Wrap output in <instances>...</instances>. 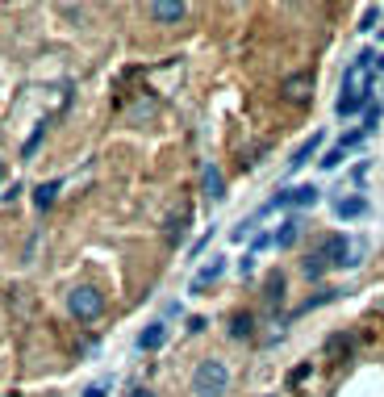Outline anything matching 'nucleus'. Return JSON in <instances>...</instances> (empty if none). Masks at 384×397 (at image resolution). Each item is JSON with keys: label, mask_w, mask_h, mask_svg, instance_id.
<instances>
[{"label": "nucleus", "mask_w": 384, "mask_h": 397, "mask_svg": "<svg viewBox=\"0 0 384 397\" xmlns=\"http://www.w3.org/2000/svg\"><path fill=\"white\" fill-rule=\"evenodd\" d=\"M230 389V368L222 360H201L192 372V393L196 397H222Z\"/></svg>", "instance_id": "nucleus-1"}, {"label": "nucleus", "mask_w": 384, "mask_h": 397, "mask_svg": "<svg viewBox=\"0 0 384 397\" xmlns=\"http://www.w3.org/2000/svg\"><path fill=\"white\" fill-rule=\"evenodd\" d=\"M67 310H71V318H80V322H96L100 310H104V297H100V288L80 284V288L67 293Z\"/></svg>", "instance_id": "nucleus-2"}, {"label": "nucleus", "mask_w": 384, "mask_h": 397, "mask_svg": "<svg viewBox=\"0 0 384 397\" xmlns=\"http://www.w3.org/2000/svg\"><path fill=\"white\" fill-rule=\"evenodd\" d=\"M372 71H376V51H359L355 63L347 67L343 76V92L355 96V92H372Z\"/></svg>", "instance_id": "nucleus-3"}, {"label": "nucleus", "mask_w": 384, "mask_h": 397, "mask_svg": "<svg viewBox=\"0 0 384 397\" xmlns=\"http://www.w3.org/2000/svg\"><path fill=\"white\" fill-rule=\"evenodd\" d=\"M326 268H347V260H351V242H347V234H326L321 242H317V251H313Z\"/></svg>", "instance_id": "nucleus-4"}, {"label": "nucleus", "mask_w": 384, "mask_h": 397, "mask_svg": "<svg viewBox=\"0 0 384 397\" xmlns=\"http://www.w3.org/2000/svg\"><path fill=\"white\" fill-rule=\"evenodd\" d=\"M280 92H284V101L305 105V101H309V92H313V76H309V71H297V76H289V80L280 84Z\"/></svg>", "instance_id": "nucleus-5"}, {"label": "nucleus", "mask_w": 384, "mask_h": 397, "mask_svg": "<svg viewBox=\"0 0 384 397\" xmlns=\"http://www.w3.org/2000/svg\"><path fill=\"white\" fill-rule=\"evenodd\" d=\"M150 17H155L159 25H176V21L188 17V5H180V0H155V5H150Z\"/></svg>", "instance_id": "nucleus-6"}, {"label": "nucleus", "mask_w": 384, "mask_h": 397, "mask_svg": "<svg viewBox=\"0 0 384 397\" xmlns=\"http://www.w3.org/2000/svg\"><path fill=\"white\" fill-rule=\"evenodd\" d=\"M222 272H226V260H217V256H213V260H209V264H205V268L192 276V284H188V288H192V293H205V288H209L217 276H222Z\"/></svg>", "instance_id": "nucleus-7"}, {"label": "nucleus", "mask_w": 384, "mask_h": 397, "mask_svg": "<svg viewBox=\"0 0 384 397\" xmlns=\"http://www.w3.org/2000/svg\"><path fill=\"white\" fill-rule=\"evenodd\" d=\"M201 188H205V196H209V201H222V196H226V180H222V172H217L213 163L201 172Z\"/></svg>", "instance_id": "nucleus-8"}, {"label": "nucleus", "mask_w": 384, "mask_h": 397, "mask_svg": "<svg viewBox=\"0 0 384 397\" xmlns=\"http://www.w3.org/2000/svg\"><path fill=\"white\" fill-rule=\"evenodd\" d=\"M284 196H289V205L293 209H309V205H317V188L313 184H297V188H284Z\"/></svg>", "instance_id": "nucleus-9"}, {"label": "nucleus", "mask_w": 384, "mask_h": 397, "mask_svg": "<svg viewBox=\"0 0 384 397\" xmlns=\"http://www.w3.org/2000/svg\"><path fill=\"white\" fill-rule=\"evenodd\" d=\"M317 146H321V134H313V138H305L297 151H293V159H289V172H301L313 155H317Z\"/></svg>", "instance_id": "nucleus-10"}, {"label": "nucleus", "mask_w": 384, "mask_h": 397, "mask_svg": "<svg viewBox=\"0 0 384 397\" xmlns=\"http://www.w3.org/2000/svg\"><path fill=\"white\" fill-rule=\"evenodd\" d=\"M372 105V92H355V96H339V105H335V113L339 117H351V113H359V109H368Z\"/></svg>", "instance_id": "nucleus-11"}, {"label": "nucleus", "mask_w": 384, "mask_h": 397, "mask_svg": "<svg viewBox=\"0 0 384 397\" xmlns=\"http://www.w3.org/2000/svg\"><path fill=\"white\" fill-rule=\"evenodd\" d=\"M163 343H168V326H163V322H150V326L138 334V347H142V352H159Z\"/></svg>", "instance_id": "nucleus-12"}, {"label": "nucleus", "mask_w": 384, "mask_h": 397, "mask_svg": "<svg viewBox=\"0 0 384 397\" xmlns=\"http://www.w3.org/2000/svg\"><path fill=\"white\" fill-rule=\"evenodd\" d=\"M59 192H63V180H46V184H38V188H34V205H38V209H50L54 201H59Z\"/></svg>", "instance_id": "nucleus-13"}, {"label": "nucleus", "mask_w": 384, "mask_h": 397, "mask_svg": "<svg viewBox=\"0 0 384 397\" xmlns=\"http://www.w3.org/2000/svg\"><path fill=\"white\" fill-rule=\"evenodd\" d=\"M335 214H339V218H363V214H368V201H363V196H343V201L335 205Z\"/></svg>", "instance_id": "nucleus-14"}, {"label": "nucleus", "mask_w": 384, "mask_h": 397, "mask_svg": "<svg viewBox=\"0 0 384 397\" xmlns=\"http://www.w3.org/2000/svg\"><path fill=\"white\" fill-rule=\"evenodd\" d=\"M297 238H301V222L289 218V222H280V230H276V238H271V242H276V247H293Z\"/></svg>", "instance_id": "nucleus-15"}, {"label": "nucleus", "mask_w": 384, "mask_h": 397, "mask_svg": "<svg viewBox=\"0 0 384 397\" xmlns=\"http://www.w3.org/2000/svg\"><path fill=\"white\" fill-rule=\"evenodd\" d=\"M42 138H46V122H42V126H38V130H34V134H30V142H25V146H21V159H30V155H34V151H38V146H42Z\"/></svg>", "instance_id": "nucleus-16"}, {"label": "nucleus", "mask_w": 384, "mask_h": 397, "mask_svg": "<svg viewBox=\"0 0 384 397\" xmlns=\"http://www.w3.org/2000/svg\"><path fill=\"white\" fill-rule=\"evenodd\" d=\"M230 334H234V339H247V334H251V314H238V318L230 322Z\"/></svg>", "instance_id": "nucleus-17"}, {"label": "nucleus", "mask_w": 384, "mask_h": 397, "mask_svg": "<svg viewBox=\"0 0 384 397\" xmlns=\"http://www.w3.org/2000/svg\"><path fill=\"white\" fill-rule=\"evenodd\" d=\"M280 297H284V280H280V276H271V280H267V302L276 306Z\"/></svg>", "instance_id": "nucleus-18"}, {"label": "nucleus", "mask_w": 384, "mask_h": 397, "mask_svg": "<svg viewBox=\"0 0 384 397\" xmlns=\"http://www.w3.org/2000/svg\"><path fill=\"white\" fill-rule=\"evenodd\" d=\"M184 226H188V218H184V214H180V218H172V226H168V238H172V242H180V238H184Z\"/></svg>", "instance_id": "nucleus-19"}, {"label": "nucleus", "mask_w": 384, "mask_h": 397, "mask_svg": "<svg viewBox=\"0 0 384 397\" xmlns=\"http://www.w3.org/2000/svg\"><path fill=\"white\" fill-rule=\"evenodd\" d=\"M376 122H380V109H376V105H368V113H363V126H359V130H363V134H372V130H376Z\"/></svg>", "instance_id": "nucleus-20"}, {"label": "nucleus", "mask_w": 384, "mask_h": 397, "mask_svg": "<svg viewBox=\"0 0 384 397\" xmlns=\"http://www.w3.org/2000/svg\"><path fill=\"white\" fill-rule=\"evenodd\" d=\"M321 272H326V264H321L317 256H309V260H305V276H321Z\"/></svg>", "instance_id": "nucleus-21"}, {"label": "nucleus", "mask_w": 384, "mask_h": 397, "mask_svg": "<svg viewBox=\"0 0 384 397\" xmlns=\"http://www.w3.org/2000/svg\"><path fill=\"white\" fill-rule=\"evenodd\" d=\"M376 17H380V9H368V13L359 17V30H376Z\"/></svg>", "instance_id": "nucleus-22"}, {"label": "nucleus", "mask_w": 384, "mask_h": 397, "mask_svg": "<svg viewBox=\"0 0 384 397\" xmlns=\"http://www.w3.org/2000/svg\"><path fill=\"white\" fill-rule=\"evenodd\" d=\"M84 397H109V385H88Z\"/></svg>", "instance_id": "nucleus-23"}, {"label": "nucleus", "mask_w": 384, "mask_h": 397, "mask_svg": "<svg viewBox=\"0 0 384 397\" xmlns=\"http://www.w3.org/2000/svg\"><path fill=\"white\" fill-rule=\"evenodd\" d=\"M130 397H155V393H150V389H134Z\"/></svg>", "instance_id": "nucleus-24"}, {"label": "nucleus", "mask_w": 384, "mask_h": 397, "mask_svg": "<svg viewBox=\"0 0 384 397\" xmlns=\"http://www.w3.org/2000/svg\"><path fill=\"white\" fill-rule=\"evenodd\" d=\"M376 67H380V71H384V55H376Z\"/></svg>", "instance_id": "nucleus-25"}, {"label": "nucleus", "mask_w": 384, "mask_h": 397, "mask_svg": "<svg viewBox=\"0 0 384 397\" xmlns=\"http://www.w3.org/2000/svg\"><path fill=\"white\" fill-rule=\"evenodd\" d=\"M0 180H5V168H0Z\"/></svg>", "instance_id": "nucleus-26"}, {"label": "nucleus", "mask_w": 384, "mask_h": 397, "mask_svg": "<svg viewBox=\"0 0 384 397\" xmlns=\"http://www.w3.org/2000/svg\"><path fill=\"white\" fill-rule=\"evenodd\" d=\"M380 38H384V34H380Z\"/></svg>", "instance_id": "nucleus-27"}, {"label": "nucleus", "mask_w": 384, "mask_h": 397, "mask_svg": "<svg viewBox=\"0 0 384 397\" xmlns=\"http://www.w3.org/2000/svg\"><path fill=\"white\" fill-rule=\"evenodd\" d=\"M267 397H271V393H267Z\"/></svg>", "instance_id": "nucleus-28"}]
</instances>
